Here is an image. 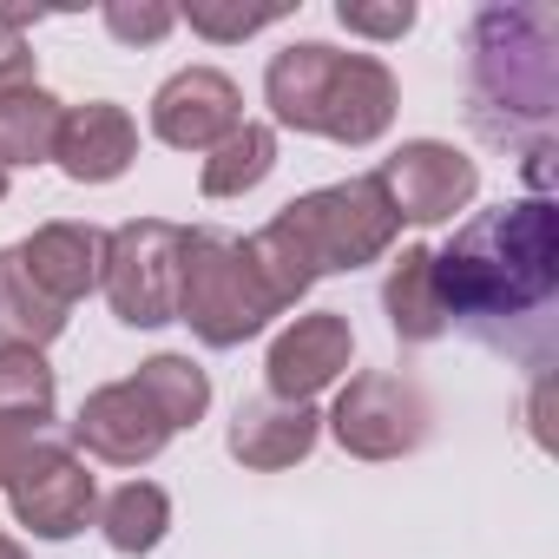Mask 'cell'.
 I'll use <instances>...</instances> for the list:
<instances>
[{"instance_id":"obj_1","label":"cell","mask_w":559,"mask_h":559,"mask_svg":"<svg viewBox=\"0 0 559 559\" xmlns=\"http://www.w3.org/2000/svg\"><path fill=\"white\" fill-rule=\"evenodd\" d=\"M435 284L448 304V330L461 323L474 343L546 369L552 356V304H559V204L513 198L454 224L435 250Z\"/></svg>"},{"instance_id":"obj_2","label":"cell","mask_w":559,"mask_h":559,"mask_svg":"<svg viewBox=\"0 0 559 559\" xmlns=\"http://www.w3.org/2000/svg\"><path fill=\"white\" fill-rule=\"evenodd\" d=\"M467 119L526 158L552 145L559 112V14L539 0H493L467 27Z\"/></svg>"},{"instance_id":"obj_3","label":"cell","mask_w":559,"mask_h":559,"mask_svg":"<svg viewBox=\"0 0 559 559\" xmlns=\"http://www.w3.org/2000/svg\"><path fill=\"white\" fill-rule=\"evenodd\" d=\"M263 106L284 132H310V139L362 152V145L389 139L402 86H395L389 60H376V53H343L330 40H297L284 53H270Z\"/></svg>"},{"instance_id":"obj_4","label":"cell","mask_w":559,"mask_h":559,"mask_svg":"<svg viewBox=\"0 0 559 559\" xmlns=\"http://www.w3.org/2000/svg\"><path fill=\"white\" fill-rule=\"evenodd\" d=\"M270 317H284L270 297V284L250 263V243L230 230H185V257H178V323H191V336L204 349H243L250 336L270 330Z\"/></svg>"},{"instance_id":"obj_5","label":"cell","mask_w":559,"mask_h":559,"mask_svg":"<svg viewBox=\"0 0 559 559\" xmlns=\"http://www.w3.org/2000/svg\"><path fill=\"white\" fill-rule=\"evenodd\" d=\"M270 224L297 243V257L310 263V276H349L362 263H382L395 250V237H402V217L389 211L376 171L323 185V191H304V198H290L284 211H276Z\"/></svg>"},{"instance_id":"obj_6","label":"cell","mask_w":559,"mask_h":559,"mask_svg":"<svg viewBox=\"0 0 559 559\" xmlns=\"http://www.w3.org/2000/svg\"><path fill=\"white\" fill-rule=\"evenodd\" d=\"M178 257H185V224H171V217H132V224L106 230L99 290L126 330L178 323Z\"/></svg>"},{"instance_id":"obj_7","label":"cell","mask_w":559,"mask_h":559,"mask_svg":"<svg viewBox=\"0 0 559 559\" xmlns=\"http://www.w3.org/2000/svg\"><path fill=\"white\" fill-rule=\"evenodd\" d=\"M428 428H435V408H428L421 382H408L395 369L349 376V389L330 408V435L356 461H402L428 441Z\"/></svg>"},{"instance_id":"obj_8","label":"cell","mask_w":559,"mask_h":559,"mask_svg":"<svg viewBox=\"0 0 559 559\" xmlns=\"http://www.w3.org/2000/svg\"><path fill=\"white\" fill-rule=\"evenodd\" d=\"M376 185H382V198H389V211L402 224H448L454 211L474 204L480 165L448 139H402L376 165Z\"/></svg>"},{"instance_id":"obj_9","label":"cell","mask_w":559,"mask_h":559,"mask_svg":"<svg viewBox=\"0 0 559 559\" xmlns=\"http://www.w3.org/2000/svg\"><path fill=\"white\" fill-rule=\"evenodd\" d=\"M67 448L106 467H152L171 448V421L139 395V382H106L67 421Z\"/></svg>"},{"instance_id":"obj_10","label":"cell","mask_w":559,"mask_h":559,"mask_svg":"<svg viewBox=\"0 0 559 559\" xmlns=\"http://www.w3.org/2000/svg\"><path fill=\"white\" fill-rule=\"evenodd\" d=\"M8 507L34 539H73L86 533V520L99 513V480L86 474V461L53 441L47 454H34L14 480H8Z\"/></svg>"},{"instance_id":"obj_11","label":"cell","mask_w":559,"mask_h":559,"mask_svg":"<svg viewBox=\"0 0 559 559\" xmlns=\"http://www.w3.org/2000/svg\"><path fill=\"white\" fill-rule=\"evenodd\" d=\"M356 362V330L343 310H310L297 317L263 356V382L276 402H317L323 389H336Z\"/></svg>"},{"instance_id":"obj_12","label":"cell","mask_w":559,"mask_h":559,"mask_svg":"<svg viewBox=\"0 0 559 559\" xmlns=\"http://www.w3.org/2000/svg\"><path fill=\"white\" fill-rule=\"evenodd\" d=\"M243 126V93L217 67H178L152 93V132L171 152H211Z\"/></svg>"},{"instance_id":"obj_13","label":"cell","mask_w":559,"mask_h":559,"mask_svg":"<svg viewBox=\"0 0 559 559\" xmlns=\"http://www.w3.org/2000/svg\"><path fill=\"white\" fill-rule=\"evenodd\" d=\"M317 435H323V415H317L310 402L243 395V402H237V415H230L224 448H230V461H237V467H250V474H284V467L310 461Z\"/></svg>"},{"instance_id":"obj_14","label":"cell","mask_w":559,"mask_h":559,"mask_svg":"<svg viewBox=\"0 0 559 559\" xmlns=\"http://www.w3.org/2000/svg\"><path fill=\"white\" fill-rule=\"evenodd\" d=\"M139 158V119L112 99H86V106H67L60 119V145H53V165L73 178V185H112L126 178Z\"/></svg>"},{"instance_id":"obj_15","label":"cell","mask_w":559,"mask_h":559,"mask_svg":"<svg viewBox=\"0 0 559 559\" xmlns=\"http://www.w3.org/2000/svg\"><path fill=\"white\" fill-rule=\"evenodd\" d=\"M21 270L34 276V290H47L60 310H73L80 297L99 290V263H106V230L99 224H73V217H53L40 224L34 237L14 243Z\"/></svg>"},{"instance_id":"obj_16","label":"cell","mask_w":559,"mask_h":559,"mask_svg":"<svg viewBox=\"0 0 559 559\" xmlns=\"http://www.w3.org/2000/svg\"><path fill=\"white\" fill-rule=\"evenodd\" d=\"M382 310H389V330L402 343H441L448 336V304H441V284H435V250L428 243H402V257L382 276Z\"/></svg>"},{"instance_id":"obj_17","label":"cell","mask_w":559,"mask_h":559,"mask_svg":"<svg viewBox=\"0 0 559 559\" xmlns=\"http://www.w3.org/2000/svg\"><path fill=\"white\" fill-rule=\"evenodd\" d=\"M93 520H99V533H106L112 552L145 559V552H158L165 533H171V493H165L158 480H126V487H112V493L99 500Z\"/></svg>"},{"instance_id":"obj_18","label":"cell","mask_w":559,"mask_h":559,"mask_svg":"<svg viewBox=\"0 0 559 559\" xmlns=\"http://www.w3.org/2000/svg\"><path fill=\"white\" fill-rule=\"evenodd\" d=\"M60 119H67V106H60L47 86H27V93H14V99H0V171L53 165Z\"/></svg>"},{"instance_id":"obj_19","label":"cell","mask_w":559,"mask_h":559,"mask_svg":"<svg viewBox=\"0 0 559 559\" xmlns=\"http://www.w3.org/2000/svg\"><path fill=\"white\" fill-rule=\"evenodd\" d=\"M60 330H67V310L47 290H34V276L21 270V257L8 243V250H0V343L47 349V343H60Z\"/></svg>"},{"instance_id":"obj_20","label":"cell","mask_w":559,"mask_h":559,"mask_svg":"<svg viewBox=\"0 0 559 559\" xmlns=\"http://www.w3.org/2000/svg\"><path fill=\"white\" fill-rule=\"evenodd\" d=\"M270 171H276V126L243 119L224 145H211V152H204L198 185H204V198H243V191H257Z\"/></svg>"},{"instance_id":"obj_21","label":"cell","mask_w":559,"mask_h":559,"mask_svg":"<svg viewBox=\"0 0 559 559\" xmlns=\"http://www.w3.org/2000/svg\"><path fill=\"white\" fill-rule=\"evenodd\" d=\"M139 395L171 421V435H185V428H198L204 421V408H211V376L191 362V356H178V349H165V356H152V362H139Z\"/></svg>"},{"instance_id":"obj_22","label":"cell","mask_w":559,"mask_h":559,"mask_svg":"<svg viewBox=\"0 0 559 559\" xmlns=\"http://www.w3.org/2000/svg\"><path fill=\"white\" fill-rule=\"evenodd\" d=\"M53 369L40 349L0 343V415H53Z\"/></svg>"},{"instance_id":"obj_23","label":"cell","mask_w":559,"mask_h":559,"mask_svg":"<svg viewBox=\"0 0 559 559\" xmlns=\"http://www.w3.org/2000/svg\"><path fill=\"white\" fill-rule=\"evenodd\" d=\"M284 14H290L284 0H263V8H243V0H191L178 21H191V34L230 47V40H250V34H263V27H276Z\"/></svg>"},{"instance_id":"obj_24","label":"cell","mask_w":559,"mask_h":559,"mask_svg":"<svg viewBox=\"0 0 559 559\" xmlns=\"http://www.w3.org/2000/svg\"><path fill=\"white\" fill-rule=\"evenodd\" d=\"M53 441H67V428H60L53 415H0V493H8V480H14L34 454H47Z\"/></svg>"},{"instance_id":"obj_25","label":"cell","mask_w":559,"mask_h":559,"mask_svg":"<svg viewBox=\"0 0 559 559\" xmlns=\"http://www.w3.org/2000/svg\"><path fill=\"white\" fill-rule=\"evenodd\" d=\"M99 21H106V34L119 47H152V40H165L178 27V8H165V0H106Z\"/></svg>"},{"instance_id":"obj_26","label":"cell","mask_w":559,"mask_h":559,"mask_svg":"<svg viewBox=\"0 0 559 559\" xmlns=\"http://www.w3.org/2000/svg\"><path fill=\"white\" fill-rule=\"evenodd\" d=\"M336 21L362 40H402L415 27V0H389V8H376V0H336Z\"/></svg>"},{"instance_id":"obj_27","label":"cell","mask_w":559,"mask_h":559,"mask_svg":"<svg viewBox=\"0 0 559 559\" xmlns=\"http://www.w3.org/2000/svg\"><path fill=\"white\" fill-rule=\"evenodd\" d=\"M27 86H40V53L21 34H0V99H14Z\"/></svg>"},{"instance_id":"obj_28","label":"cell","mask_w":559,"mask_h":559,"mask_svg":"<svg viewBox=\"0 0 559 559\" xmlns=\"http://www.w3.org/2000/svg\"><path fill=\"white\" fill-rule=\"evenodd\" d=\"M0 559H27V546H21V539H8V533H0Z\"/></svg>"},{"instance_id":"obj_29","label":"cell","mask_w":559,"mask_h":559,"mask_svg":"<svg viewBox=\"0 0 559 559\" xmlns=\"http://www.w3.org/2000/svg\"><path fill=\"white\" fill-rule=\"evenodd\" d=\"M0 198H8V171H0Z\"/></svg>"}]
</instances>
